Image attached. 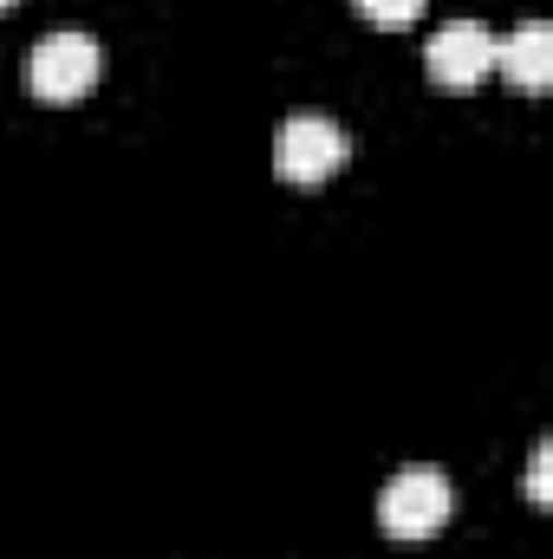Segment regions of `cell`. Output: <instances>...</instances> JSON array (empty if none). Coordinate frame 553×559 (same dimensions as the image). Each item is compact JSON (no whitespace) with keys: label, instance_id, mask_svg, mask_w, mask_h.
Here are the masks:
<instances>
[{"label":"cell","instance_id":"cell-1","mask_svg":"<svg viewBox=\"0 0 553 559\" xmlns=\"http://www.w3.org/2000/svg\"><path fill=\"white\" fill-rule=\"evenodd\" d=\"M449 514H456V488H449V475L430 468V462L398 468V475L385 481V495H378V527H385L391 540H404V547L430 540Z\"/></svg>","mask_w":553,"mask_h":559},{"label":"cell","instance_id":"cell-2","mask_svg":"<svg viewBox=\"0 0 553 559\" xmlns=\"http://www.w3.org/2000/svg\"><path fill=\"white\" fill-rule=\"evenodd\" d=\"M20 79H26L33 98H46V105H72V98H85V92L105 79V46H98L92 33H46V39L26 52Z\"/></svg>","mask_w":553,"mask_h":559},{"label":"cell","instance_id":"cell-3","mask_svg":"<svg viewBox=\"0 0 553 559\" xmlns=\"http://www.w3.org/2000/svg\"><path fill=\"white\" fill-rule=\"evenodd\" d=\"M345 156H352V138H345V124H332L326 111H293L274 138V169L286 182H299V189L326 182Z\"/></svg>","mask_w":553,"mask_h":559},{"label":"cell","instance_id":"cell-4","mask_svg":"<svg viewBox=\"0 0 553 559\" xmlns=\"http://www.w3.org/2000/svg\"><path fill=\"white\" fill-rule=\"evenodd\" d=\"M423 72H430V85H443V92H475V85L495 72V33L475 26V20L443 26V33L423 46Z\"/></svg>","mask_w":553,"mask_h":559},{"label":"cell","instance_id":"cell-5","mask_svg":"<svg viewBox=\"0 0 553 559\" xmlns=\"http://www.w3.org/2000/svg\"><path fill=\"white\" fill-rule=\"evenodd\" d=\"M495 66L508 85L521 92H548L553 85V26L548 20H521L508 39H495Z\"/></svg>","mask_w":553,"mask_h":559},{"label":"cell","instance_id":"cell-6","mask_svg":"<svg viewBox=\"0 0 553 559\" xmlns=\"http://www.w3.org/2000/svg\"><path fill=\"white\" fill-rule=\"evenodd\" d=\"M358 13L372 26H411L416 13H423V0H358Z\"/></svg>","mask_w":553,"mask_h":559},{"label":"cell","instance_id":"cell-7","mask_svg":"<svg viewBox=\"0 0 553 559\" xmlns=\"http://www.w3.org/2000/svg\"><path fill=\"white\" fill-rule=\"evenodd\" d=\"M548 462H553V449L534 442V462H528V501H534V508H548Z\"/></svg>","mask_w":553,"mask_h":559},{"label":"cell","instance_id":"cell-8","mask_svg":"<svg viewBox=\"0 0 553 559\" xmlns=\"http://www.w3.org/2000/svg\"><path fill=\"white\" fill-rule=\"evenodd\" d=\"M0 7H13V0H0Z\"/></svg>","mask_w":553,"mask_h":559}]
</instances>
